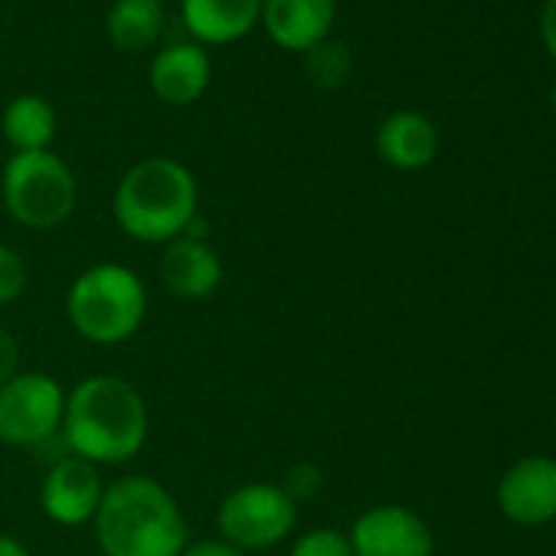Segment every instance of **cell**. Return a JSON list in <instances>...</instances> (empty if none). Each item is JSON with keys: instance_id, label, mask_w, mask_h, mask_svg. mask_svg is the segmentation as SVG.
Returning <instances> with one entry per match:
<instances>
[{"instance_id": "1", "label": "cell", "mask_w": 556, "mask_h": 556, "mask_svg": "<svg viewBox=\"0 0 556 556\" xmlns=\"http://www.w3.org/2000/svg\"><path fill=\"white\" fill-rule=\"evenodd\" d=\"M151 432L141 390L122 377L96 374L66 393L63 442L70 455L102 468L131 462Z\"/></svg>"}, {"instance_id": "2", "label": "cell", "mask_w": 556, "mask_h": 556, "mask_svg": "<svg viewBox=\"0 0 556 556\" xmlns=\"http://www.w3.org/2000/svg\"><path fill=\"white\" fill-rule=\"evenodd\" d=\"M92 533L102 556H180L190 543L180 501L148 475H122L105 484Z\"/></svg>"}, {"instance_id": "3", "label": "cell", "mask_w": 556, "mask_h": 556, "mask_svg": "<svg viewBox=\"0 0 556 556\" xmlns=\"http://www.w3.org/2000/svg\"><path fill=\"white\" fill-rule=\"evenodd\" d=\"M200 190L193 174L174 157H144L131 164L115 187V223L144 245H167L184 236L197 216Z\"/></svg>"}, {"instance_id": "4", "label": "cell", "mask_w": 556, "mask_h": 556, "mask_svg": "<svg viewBox=\"0 0 556 556\" xmlns=\"http://www.w3.org/2000/svg\"><path fill=\"white\" fill-rule=\"evenodd\" d=\"M66 318L89 344H125L148 318V289L141 275L122 262H96L83 268L66 292Z\"/></svg>"}, {"instance_id": "5", "label": "cell", "mask_w": 556, "mask_h": 556, "mask_svg": "<svg viewBox=\"0 0 556 556\" xmlns=\"http://www.w3.org/2000/svg\"><path fill=\"white\" fill-rule=\"evenodd\" d=\"M0 197L8 213L27 229L63 226L79 203V184L63 157L53 151L14 154L0 174Z\"/></svg>"}, {"instance_id": "6", "label": "cell", "mask_w": 556, "mask_h": 556, "mask_svg": "<svg viewBox=\"0 0 556 556\" xmlns=\"http://www.w3.org/2000/svg\"><path fill=\"white\" fill-rule=\"evenodd\" d=\"M295 523L299 504L286 494L282 484L271 481H245L232 488L216 507L219 536L245 553L278 546L292 536Z\"/></svg>"}, {"instance_id": "7", "label": "cell", "mask_w": 556, "mask_h": 556, "mask_svg": "<svg viewBox=\"0 0 556 556\" xmlns=\"http://www.w3.org/2000/svg\"><path fill=\"white\" fill-rule=\"evenodd\" d=\"M66 390L43 370H17L0 387V442L40 448L63 432Z\"/></svg>"}, {"instance_id": "8", "label": "cell", "mask_w": 556, "mask_h": 556, "mask_svg": "<svg viewBox=\"0 0 556 556\" xmlns=\"http://www.w3.org/2000/svg\"><path fill=\"white\" fill-rule=\"evenodd\" d=\"M354 556H435L432 527L403 504H377L348 530Z\"/></svg>"}, {"instance_id": "9", "label": "cell", "mask_w": 556, "mask_h": 556, "mask_svg": "<svg viewBox=\"0 0 556 556\" xmlns=\"http://www.w3.org/2000/svg\"><path fill=\"white\" fill-rule=\"evenodd\" d=\"M497 507L517 527H546L556 520V458L523 455L497 481Z\"/></svg>"}, {"instance_id": "10", "label": "cell", "mask_w": 556, "mask_h": 556, "mask_svg": "<svg viewBox=\"0 0 556 556\" xmlns=\"http://www.w3.org/2000/svg\"><path fill=\"white\" fill-rule=\"evenodd\" d=\"M102 494H105L102 471L66 452L56 465H50L40 484V507L60 527H83L92 523Z\"/></svg>"}, {"instance_id": "11", "label": "cell", "mask_w": 556, "mask_h": 556, "mask_svg": "<svg viewBox=\"0 0 556 556\" xmlns=\"http://www.w3.org/2000/svg\"><path fill=\"white\" fill-rule=\"evenodd\" d=\"M161 282L180 302H203L223 286V255L206 239L177 236L161 249Z\"/></svg>"}, {"instance_id": "12", "label": "cell", "mask_w": 556, "mask_h": 556, "mask_svg": "<svg viewBox=\"0 0 556 556\" xmlns=\"http://www.w3.org/2000/svg\"><path fill=\"white\" fill-rule=\"evenodd\" d=\"M338 14V0H262V24L275 47L308 53L325 43Z\"/></svg>"}, {"instance_id": "13", "label": "cell", "mask_w": 556, "mask_h": 556, "mask_svg": "<svg viewBox=\"0 0 556 556\" xmlns=\"http://www.w3.org/2000/svg\"><path fill=\"white\" fill-rule=\"evenodd\" d=\"M377 154L393 170H426L439 154L435 125L413 109H400L387 115L377 128Z\"/></svg>"}, {"instance_id": "14", "label": "cell", "mask_w": 556, "mask_h": 556, "mask_svg": "<svg viewBox=\"0 0 556 556\" xmlns=\"http://www.w3.org/2000/svg\"><path fill=\"white\" fill-rule=\"evenodd\" d=\"M210 56L200 43H170L151 63V92L167 105H193L210 86Z\"/></svg>"}, {"instance_id": "15", "label": "cell", "mask_w": 556, "mask_h": 556, "mask_svg": "<svg viewBox=\"0 0 556 556\" xmlns=\"http://www.w3.org/2000/svg\"><path fill=\"white\" fill-rule=\"evenodd\" d=\"M180 14L197 43L226 47L262 21V0H184Z\"/></svg>"}, {"instance_id": "16", "label": "cell", "mask_w": 556, "mask_h": 556, "mask_svg": "<svg viewBox=\"0 0 556 556\" xmlns=\"http://www.w3.org/2000/svg\"><path fill=\"white\" fill-rule=\"evenodd\" d=\"M4 138L14 148V154L30 151H50L56 138V109L43 96H17L4 109Z\"/></svg>"}, {"instance_id": "17", "label": "cell", "mask_w": 556, "mask_h": 556, "mask_svg": "<svg viewBox=\"0 0 556 556\" xmlns=\"http://www.w3.org/2000/svg\"><path fill=\"white\" fill-rule=\"evenodd\" d=\"M105 30L112 43L125 53H141L157 43L164 30V8L161 0H115L109 11Z\"/></svg>"}, {"instance_id": "18", "label": "cell", "mask_w": 556, "mask_h": 556, "mask_svg": "<svg viewBox=\"0 0 556 556\" xmlns=\"http://www.w3.org/2000/svg\"><path fill=\"white\" fill-rule=\"evenodd\" d=\"M305 66H308V79L318 89H341L351 79L354 60H351L348 47H341L334 40H325V43H318V47H312L305 53Z\"/></svg>"}, {"instance_id": "19", "label": "cell", "mask_w": 556, "mask_h": 556, "mask_svg": "<svg viewBox=\"0 0 556 556\" xmlns=\"http://www.w3.org/2000/svg\"><path fill=\"white\" fill-rule=\"evenodd\" d=\"M289 556H354L351 540L338 527H315L295 536Z\"/></svg>"}, {"instance_id": "20", "label": "cell", "mask_w": 556, "mask_h": 556, "mask_svg": "<svg viewBox=\"0 0 556 556\" xmlns=\"http://www.w3.org/2000/svg\"><path fill=\"white\" fill-rule=\"evenodd\" d=\"M27 282H30L27 258L14 245L0 242V308L17 302L27 292Z\"/></svg>"}, {"instance_id": "21", "label": "cell", "mask_w": 556, "mask_h": 556, "mask_svg": "<svg viewBox=\"0 0 556 556\" xmlns=\"http://www.w3.org/2000/svg\"><path fill=\"white\" fill-rule=\"evenodd\" d=\"M282 488H286V494H289L295 504H302V501H312V497L321 491V468H318V465H308V462H302V465H292V468L286 471V481H282Z\"/></svg>"}, {"instance_id": "22", "label": "cell", "mask_w": 556, "mask_h": 556, "mask_svg": "<svg viewBox=\"0 0 556 556\" xmlns=\"http://www.w3.org/2000/svg\"><path fill=\"white\" fill-rule=\"evenodd\" d=\"M17 370H21V344L4 325H0V387H4Z\"/></svg>"}, {"instance_id": "23", "label": "cell", "mask_w": 556, "mask_h": 556, "mask_svg": "<svg viewBox=\"0 0 556 556\" xmlns=\"http://www.w3.org/2000/svg\"><path fill=\"white\" fill-rule=\"evenodd\" d=\"M180 556H249V553L223 536H206V540H190Z\"/></svg>"}, {"instance_id": "24", "label": "cell", "mask_w": 556, "mask_h": 556, "mask_svg": "<svg viewBox=\"0 0 556 556\" xmlns=\"http://www.w3.org/2000/svg\"><path fill=\"white\" fill-rule=\"evenodd\" d=\"M540 43H543L546 56L556 63V0H543V11H540Z\"/></svg>"}, {"instance_id": "25", "label": "cell", "mask_w": 556, "mask_h": 556, "mask_svg": "<svg viewBox=\"0 0 556 556\" xmlns=\"http://www.w3.org/2000/svg\"><path fill=\"white\" fill-rule=\"evenodd\" d=\"M0 556H30V549H27L17 536L0 533Z\"/></svg>"}, {"instance_id": "26", "label": "cell", "mask_w": 556, "mask_h": 556, "mask_svg": "<svg viewBox=\"0 0 556 556\" xmlns=\"http://www.w3.org/2000/svg\"><path fill=\"white\" fill-rule=\"evenodd\" d=\"M549 105H553V115H556V83H553V92H549Z\"/></svg>"}]
</instances>
